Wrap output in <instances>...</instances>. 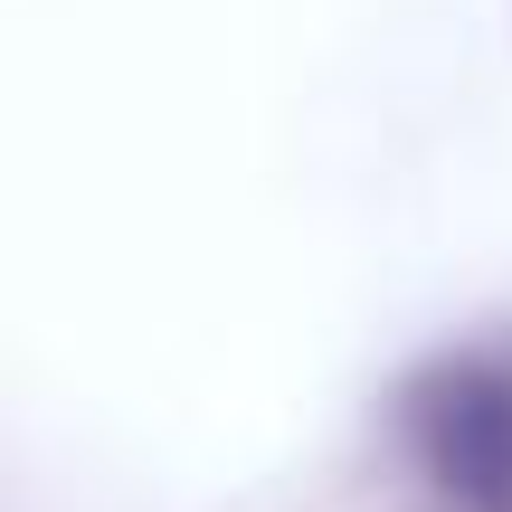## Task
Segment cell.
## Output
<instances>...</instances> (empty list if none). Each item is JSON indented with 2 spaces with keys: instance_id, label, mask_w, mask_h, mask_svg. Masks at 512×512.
<instances>
[{
  "instance_id": "6da1fadb",
  "label": "cell",
  "mask_w": 512,
  "mask_h": 512,
  "mask_svg": "<svg viewBox=\"0 0 512 512\" xmlns=\"http://www.w3.org/2000/svg\"><path fill=\"white\" fill-rule=\"evenodd\" d=\"M408 475L437 494V512H512V342H456L418 361L389 399Z\"/></svg>"
}]
</instances>
